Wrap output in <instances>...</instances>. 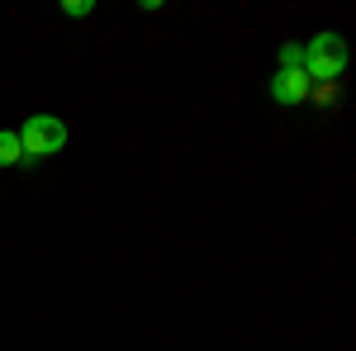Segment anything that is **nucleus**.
I'll return each mask as SVG.
<instances>
[{
	"label": "nucleus",
	"instance_id": "f257e3e1",
	"mask_svg": "<svg viewBox=\"0 0 356 351\" xmlns=\"http://www.w3.org/2000/svg\"><path fill=\"white\" fill-rule=\"evenodd\" d=\"M347 67V43L337 33H318L304 43V76L309 81H337Z\"/></svg>",
	"mask_w": 356,
	"mask_h": 351
},
{
	"label": "nucleus",
	"instance_id": "f03ea898",
	"mask_svg": "<svg viewBox=\"0 0 356 351\" xmlns=\"http://www.w3.org/2000/svg\"><path fill=\"white\" fill-rule=\"evenodd\" d=\"M19 147H24L29 162H43V157H53V152L67 147V124L57 114H33V119H24Z\"/></svg>",
	"mask_w": 356,
	"mask_h": 351
},
{
	"label": "nucleus",
	"instance_id": "7ed1b4c3",
	"mask_svg": "<svg viewBox=\"0 0 356 351\" xmlns=\"http://www.w3.org/2000/svg\"><path fill=\"white\" fill-rule=\"evenodd\" d=\"M309 90H314V81L304 76V67H280V72L271 76V100H275V105H285V109L304 105Z\"/></svg>",
	"mask_w": 356,
	"mask_h": 351
},
{
	"label": "nucleus",
	"instance_id": "20e7f679",
	"mask_svg": "<svg viewBox=\"0 0 356 351\" xmlns=\"http://www.w3.org/2000/svg\"><path fill=\"white\" fill-rule=\"evenodd\" d=\"M24 162V147H19V133H0V166Z\"/></svg>",
	"mask_w": 356,
	"mask_h": 351
},
{
	"label": "nucleus",
	"instance_id": "39448f33",
	"mask_svg": "<svg viewBox=\"0 0 356 351\" xmlns=\"http://www.w3.org/2000/svg\"><path fill=\"white\" fill-rule=\"evenodd\" d=\"M309 100H318V105L328 109L332 100H337V81H314V90H309Z\"/></svg>",
	"mask_w": 356,
	"mask_h": 351
},
{
	"label": "nucleus",
	"instance_id": "423d86ee",
	"mask_svg": "<svg viewBox=\"0 0 356 351\" xmlns=\"http://www.w3.org/2000/svg\"><path fill=\"white\" fill-rule=\"evenodd\" d=\"M280 67H304V48L300 43H285V48H280Z\"/></svg>",
	"mask_w": 356,
	"mask_h": 351
},
{
	"label": "nucleus",
	"instance_id": "0eeeda50",
	"mask_svg": "<svg viewBox=\"0 0 356 351\" xmlns=\"http://www.w3.org/2000/svg\"><path fill=\"white\" fill-rule=\"evenodd\" d=\"M90 10H95L90 0H67V5H62V15H67V19H86Z\"/></svg>",
	"mask_w": 356,
	"mask_h": 351
}]
</instances>
